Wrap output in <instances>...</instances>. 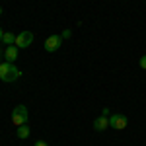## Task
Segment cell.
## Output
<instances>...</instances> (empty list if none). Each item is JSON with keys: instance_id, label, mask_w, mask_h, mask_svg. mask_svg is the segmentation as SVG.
Wrapping results in <instances>:
<instances>
[{"instance_id": "1", "label": "cell", "mask_w": 146, "mask_h": 146, "mask_svg": "<svg viewBox=\"0 0 146 146\" xmlns=\"http://www.w3.org/2000/svg\"><path fill=\"white\" fill-rule=\"evenodd\" d=\"M22 76V70L16 66L14 62H0V80L6 82V84H12Z\"/></svg>"}, {"instance_id": "2", "label": "cell", "mask_w": 146, "mask_h": 146, "mask_svg": "<svg viewBox=\"0 0 146 146\" xmlns=\"http://www.w3.org/2000/svg\"><path fill=\"white\" fill-rule=\"evenodd\" d=\"M25 121H27V107L25 105H16L14 111H12V123L16 127H20V125H25Z\"/></svg>"}, {"instance_id": "3", "label": "cell", "mask_w": 146, "mask_h": 146, "mask_svg": "<svg viewBox=\"0 0 146 146\" xmlns=\"http://www.w3.org/2000/svg\"><path fill=\"white\" fill-rule=\"evenodd\" d=\"M127 125H129V119L121 113H113L109 117V127L115 131H123V129H127Z\"/></svg>"}, {"instance_id": "4", "label": "cell", "mask_w": 146, "mask_h": 146, "mask_svg": "<svg viewBox=\"0 0 146 146\" xmlns=\"http://www.w3.org/2000/svg\"><path fill=\"white\" fill-rule=\"evenodd\" d=\"M60 45H62V37H60V35H49V37L45 39V43H43V47H45L47 53H55V51H58Z\"/></svg>"}, {"instance_id": "5", "label": "cell", "mask_w": 146, "mask_h": 146, "mask_svg": "<svg viewBox=\"0 0 146 146\" xmlns=\"http://www.w3.org/2000/svg\"><path fill=\"white\" fill-rule=\"evenodd\" d=\"M31 43H33V33L31 31H22L20 35H16V43L14 45L18 49H27Z\"/></svg>"}, {"instance_id": "6", "label": "cell", "mask_w": 146, "mask_h": 146, "mask_svg": "<svg viewBox=\"0 0 146 146\" xmlns=\"http://www.w3.org/2000/svg\"><path fill=\"white\" fill-rule=\"evenodd\" d=\"M18 55H20V49L16 45H8L6 47V51H4V58H6V62H16L18 60Z\"/></svg>"}, {"instance_id": "7", "label": "cell", "mask_w": 146, "mask_h": 146, "mask_svg": "<svg viewBox=\"0 0 146 146\" xmlns=\"http://www.w3.org/2000/svg\"><path fill=\"white\" fill-rule=\"evenodd\" d=\"M109 127V117H105V115H100L96 121H94V129L98 131V133H101V131H105Z\"/></svg>"}, {"instance_id": "8", "label": "cell", "mask_w": 146, "mask_h": 146, "mask_svg": "<svg viewBox=\"0 0 146 146\" xmlns=\"http://www.w3.org/2000/svg\"><path fill=\"white\" fill-rule=\"evenodd\" d=\"M29 135H31V129L27 127V123L18 127V138H27Z\"/></svg>"}, {"instance_id": "9", "label": "cell", "mask_w": 146, "mask_h": 146, "mask_svg": "<svg viewBox=\"0 0 146 146\" xmlns=\"http://www.w3.org/2000/svg\"><path fill=\"white\" fill-rule=\"evenodd\" d=\"M2 43H6V47L14 45V43H16V35L10 33V31H4V35H2Z\"/></svg>"}, {"instance_id": "10", "label": "cell", "mask_w": 146, "mask_h": 146, "mask_svg": "<svg viewBox=\"0 0 146 146\" xmlns=\"http://www.w3.org/2000/svg\"><path fill=\"white\" fill-rule=\"evenodd\" d=\"M70 35H72V31H70V29H64L60 37H62V39H70Z\"/></svg>"}, {"instance_id": "11", "label": "cell", "mask_w": 146, "mask_h": 146, "mask_svg": "<svg viewBox=\"0 0 146 146\" xmlns=\"http://www.w3.org/2000/svg\"><path fill=\"white\" fill-rule=\"evenodd\" d=\"M138 64H140V68H144V70H146V55L140 56V62H138Z\"/></svg>"}, {"instance_id": "12", "label": "cell", "mask_w": 146, "mask_h": 146, "mask_svg": "<svg viewBox=\"0 0 146 146\" xmlns=\"http://www.w3.org/2000/svg\"><path fill=\"white\" fill-rule=\"evenodd\" d=\"M35 146H49V144H47V142H43V140H37V142H35Z\"/></svg>"}, {"instance_id": "13", "label": "cell", "mask_w": 146, "mask_h": 146, "mask_svg": "<svg viewBox=\"0 0 146 146\" xmlns=\"http://www.w3.org/2000/svg\"><path fill=\"white\" fill-rule=\"evenodd\" d=\"M2 35H4V31H2V27H0V43H2Z\"/></svg>"}, {"instance_id": "14", "label": "cell", "mask_w": 146, "mask_h": 146, "mask_svg": "<svg viewBox=\"0 0 146 146\" xmlns=\"http://www.w3.org/2000/svg\"><path fill=\"white\" fill-rule=\"evenodd\" d=\"M0 16H2V6H0Z\"/></svg>"}]
</instances>
